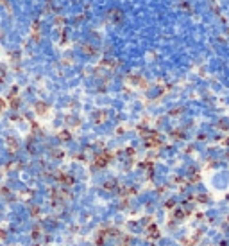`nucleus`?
Here are the masks:
<instances>
[{"mask_svg": "<svg viewBox=\"0 0 229 246\" xmlns=\"http://www.w3.org/2000/svg\"><path fill=\"white\" fill-rule=\"evenodd\" d=\"M6 237H7V232L4 228H0V239H6Z\"/></svg>", "mask_w": 229, "mask_h": 246, "instance_id": "423d86ee", "label": "nucleus"}, {"mask_svg": "<svg viewBox=\"0 0 229 246\" xmlns=\"http://www.w3.org/2000/svg\"><path fill=\"white\" fill-rule=\"evenodd\" d=\"M104 187H106V189H113V187H115V182H109V183H106Z\"/></svg>", "mask_w": 229, "mask_h": 246, "instance_id": "0eeeda50", "label": "nucleus"}, {"mask_svg": "<svg viewBox=\"0 0 229 246\" xmlns=\"http://www.w3.org/2000/svg\"><path fill=\"white\" fill-rule=\"evenodd\" d=\"M197 199H199V201H208V196H199Z\"/></svg>", "mask_w": 229, "mask_h": 246, "instance_id": "6e6552de", "label": "nucleus"}, {"mask_svg": "<svg viewBox=\"0 0 229 246\" xmlns=\"http://www.w3.org/2000/svg\"><path fill=\"white\" fill-rule=\"evenodd\" d=\"M185 216H186V214L182 212L181 208H175V210H174V219H175V221H182V217H185Z\"/></svg>", "mask_w": 229, "mask_h": 246, "instance_id": "7ed1b4c3", "label": "nucleus"}, {"mask_svg": "<svg viewBox=\"0 0 229 246\" xmlns=\"http://www.w3.org/2000/svg\"><path fill=\"white\" fill-rule=\"evenodd\" d=\"M2 108H4V102H2V101H0V110H2Z\"/></svg>", "mask_w": 229, "mask_h": 246, "instance_id": "1a4fd4ad", "label": "nucleus"}, {"mask_svg": "<svg viewBox=\"0 0 229 246\" xmlns=\"http://www.w3.org/2000/svg\"><path fill=\"white\" fill-rule=\"evenodd\" d=\"M165 207H167V208H174V207H175V201H174V199H168L167 203H165Z\"/></svg>", "mask_w": 229, "mask_h": 246, "instance_id": "20e7f679", "label": "nucleus"}, {"mask_svg": "<svg viewBox=\"0 0 229 246\" xmlns=\"http://www.w3.org/2000/svg\"><path fill=\"white\" fill-rule=\"evenodd\" d=\"M59 180H61L63 183H66V185H72V183H74V178H72V176H68V174H61V176H59Z\"/></svg>", "mask_w": 229, "mask_h": 246, "instance_id": "f03ea898", "label": "nucleus"}, {"mask_svg": "<svg viewBox=\"0 0 229 246\" xmlns=\"http://www.w3.org/2000/svg\"><path fill=\"white\" fill-rule=\"evenodd\" d=\"M149 237H152V239H159V230H157L156 225H152V223H150V227H149Z\"/></svg>", "mask_w": 229, "mask_h": 246, "instance_id": "f257e3e1", "label": "nucleus"}, {"mask_svg": "<svg viewBox=\"0 0 229 246\" xmlns=\"http://www.w3.org/2000/svg\"><path fill=\"white\" fill-rule=\"evenodd\" d=\"M39 232H41V230H39V227H36V228L32 230V237H34V239H36V237H39Z\"/></svg>", "mask_w": 229, "mask_h": 246, "instance_id": "39448f33", "label": "nucleus"}]
</instances>
